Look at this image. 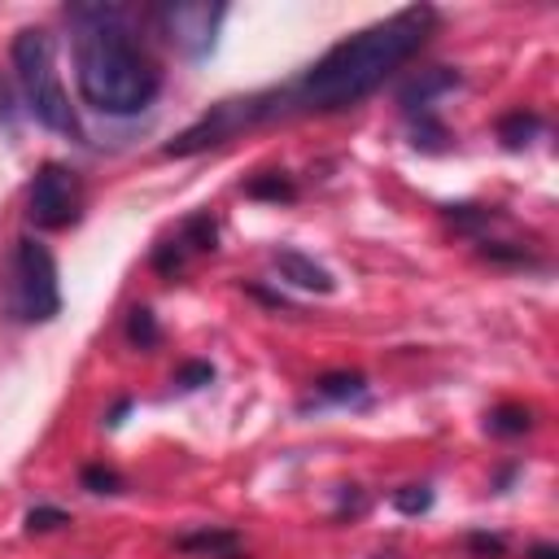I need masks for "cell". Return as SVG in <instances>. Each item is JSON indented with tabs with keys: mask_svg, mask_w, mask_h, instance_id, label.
<instances>
[{
	"mask_svg": "<svg viewBox=\"0 0 559 559\" xmlns=\"http://www.w3.org/2000/svg\"><path fill=\"white\" fill-rule=\"evenodd\" d=\"M437 26V9L428 4H411L341 44H332L306 74L301 83L288 92V100L297 109L310 114H332V109H349L362 96H371L397 66H406L432 35Z\"/></svg>",
	"mask_w": 559,
	"mask_h": 559,
	"instance_id": "1",
	"label": "cell"
},
{
	"mask_svg": "<svg viewBox=\"0 0 559 559\" xmlns=\"http://www.w3.org/2000/svg\"><path fill=\"white\" fill-rule=\"evenodd\" d=\"M74 35V83L79 96L114 118L140 114L162 87V70L131 31V13L118 4H70Z\"/></svg>",
	"mask_w": 559,
	"mask_h": 559,
	"instance_id": "2",
	"label": "cell"
},
{
	"mask_svg": "<svg viewBox=\"0 0 559 559\" xmlns=\"http://www.w3.org/2000/svg\"><path fill=\"white\" fill-rule=\"evenodd\" d=\"M13 74H17V87L35 122H44L57 135H79V118H74V105L57 70V39L48 31L26 26L13 35Z\"/></svg>",
	"mask_w": 559,
	"mask_h": 559,
	"instance_id": "3",
	"label": "cell"
},
{
	"mask_svg": "<svg viewBox=\"0 0 559 559\" xmlns=\"http://www.w3.org/2000/svg\"><path fill=\"white\" fill-rule=\"evenodd\" d=\"M4 310L17 323H48L61 310V280H57V258L48 245L22 236L9 253L4 266Z\"/></svg>",
	"mask_w": 559,
	"mask_h": 559,
	"instance_id": "4",
	"label": "cell"
},
{
	"mask_svg": "<svg viewBox=\"0 0 559 559\" xmlns=\"http://www.w3.org/2000/svg\"><path fill=\"white\" fill-rule=\"evenodd\" d=\"M31 223L44 227V231H57V227H70L83 210V183L70 166H57L48 162L35 179H31Z\"/></svg>",
	"mask_w": 559,
	"mask_h": 559,
	"instance_id": "5",
	"label": "cell"
},
{
	"mask_svg": "<svg viewBox=\"0 0 559 559\" xmlns=\"http://www.w3.org/2000/svg\"><path fill=\"white\" fill-rule=\"evenodd\" d=\"M262 114H266L262 96H249V100H223V105H214L197 127H188L175 144H166V153H170V157H183V153H201V148H210V144H223V140H231L240 127H249V122L262 118Z\"/></svg>",
	"mask_w": 559,
	"mask_h": 559,
	"instance_id": "6",
	"label": "cell"
},
{
	"mask_svg": "<svg viewBox=\"0 0 559 559\" xmlns=\"http://www.w3.org/2000/svg\"><path fill=\"white\" fill-rule=\"evenodd\" d=\"M223 13H227L223 4H162L153 17L162 22V31L175 48H183L188 57H205L214 48Z\"/></svg>",
	"mask_w": 559,
	"mask_h": 559,
	"instance_id": "7",
	"label": "cell"
},
{
	"mask_svg": "<svg viewBox=\"0 0 559 559\" xmlns=\"http://www.w3.org/2000/svg\"><path fill=\"white\" fill-rule=\"evenodd\" d=\"M214 249V218L210 214H192L162 249H157V271H183V262H188V253H210Z\"/></svg>",
	"mask_w": 559,
	"mask_h": 559,
	"instance_id": "8",
	"label": "cell"
},
{
	"mask_svg": "<svg viewBox=\"0 0 559 559\" xmlns=\"http://www.w3.org/2000/svg\"><path fill=\"white\" fill-rule=\"evenodd\" d=\"M275 271H280L288 284L306 288V293H332V288H336L332 271H328V266H319L314 258L297 253V249H280V253H275Z\"/></svg>",
	"mask_w": 559,
	"mask_h": 559,
	"instance_id": "9",
	"label": "cell"
},
{
	"mask_svg": "<svg viewBox=\"0 0 559 559\" xmlns=\"http://www.w3.org/2000/svg\"><path fill=\"white\" fill-rule=\"evenodd\" d=\"M454 83H459V74H454V70H445V66H437V70H428V74H419L415 83H406V87H402V105L415 114V109L432 105V96H437V92H445V87H454Z\"/></svg>",
	"mask_w": 559,
	"mask_h": 559,
	"instance_id": "10",
	"label": "cell"
},
{
	"mask_svg": "<svg viewBox=\"0 0 559 559\" xmlns=\"http://www.w3.org/2000/svg\"><path fill=\"white\" fill-rule=\"evenodd\" d=\"M188 555H210V559H236V533L227 528H205V533H183L175 542Z\"/></svg>",
	"mask_w": 559,
	"mask_h": 559,
	"instance_id": "11",
	"label": "cell"
},
{
	"mask_svg": "<svg viewBox=\"0 0 559 559\" xmlns=\"http://www.w3.org/2000/svg\"><path fill=\"white\" fill-rule=\"evenodd\" d=\"M314 397L319 402H349V397H362V376L358 371H332L314 384Z\"/></svg>",
	"mask_w": 559,
	"mask_h": 559,
	"instance_id": "12",
	"label": "cell"
},
{
	"mask_svg": "<svg viewBox=\"0 0 559 559\" xmlns=\"http://www.w3.org/2000/svg\"><path fill=\"white\" fill-rule=\"evenodd\" d=\"M537 127H542V122H537V114H511V118H502L498 135H502V144H507V148H520V144H528V135H533Z\"/></svg>",
	"mask_w": 559,
	"mask_h": 559,
	"instance_id": "13",
	"label": "cell"
},
{
	"mask_svg": "<svg viewBox=\"0 0 559 559\" xmlns=\"http://www.w3.org/2000/svg\"><path fill=\"white\" fill-rule=\"evenodd\" d=\"M127 341H131V345H140V349H153V345H157L153 310H144V306H135V310H131V319H127Z\"/></svg>",
	"mask_w": 559,
	"mask_h": 559,
	"instance_id": "14",
	"label": "cell"
},
{
	"mask_svg": "<svg viewBox=\"0 0 559 559\" xmlns=\"http://www.w3.org/2000/svg\"><path fill=\"white\" fill-rule=\"evenodd\" d=\"M533 424V415L524 411V406H498L493 415H489V432H498V437H515V432H524Z\"/></svg>",
	"mask_w": 559,
	"mask_h": 559,
	"instance_id": "15",
	"label": "cell"
},
{
	"mask_svg": "<svg viewBox=\"0 0 559 559\" xmlns=\"http://www.w3.org/2000/svg\"><path fill=\"white\" fill-rule=\"evenodd\" d=\"M393 507H397L402 515H419V511L432 507V489H428V485H406V489H397Z\"/></svg>",
	"mask_w": 559,
	"mask_h": 559,
	"instance_id": "16",
	"label": "cell"
},
{
	"mask_svg": "<svg viewBox=\"0 0 559 559\" xmlns=\"http://www.w3.org/2000/svg\"><path fill=\"white\" fill-rule=\"evenodd\" d=\"M249 197H271V201H288L293 197V183L284 179V175H262V179H253L249 188H245Z\"/></svg>",
	"mask_w": 559,
	"mask_h": 559,
	"instance_id": "17",
	"label": "cell"
},
{
	"mask_svg": "<svg viewBox=\"0 0 559 559\" xmlns=\"http://www.w3.org/2000/svg\"><path fill=\"white\" fill-rule=\"evenodd\" d=\"M118 472L114 467H83V489H92V493H118Z\"/></svg>",
	"mask_w": 559,
	"mask_h": 559,
	"instance_id": "18",
	"label": "cell"
},
{
	"mask_svg": "<svg viewBox=\"0 0 559 559\" xmlns=\"http://www.w3.org/2000/svg\"><path fill=\"white\" fill-rule=\"evenodd\" d=\"M210 380H214V367H210V362H188V367H179V376H175L179 389H201V384H210Z\"/></svg>",
	"mask_w": 559,
	"mask_h": 559,
	"instance_id": "19",
	"label": "cell"
},
{
	"mask_svg": "<svg viewBox=\"0 0 559 559\" xmlns=\"http://www.w3.org/2000/svg\"><path fill=\"white\" fill-rule=\"evenodd\" d=\"M26 524H31V528H57V524H70V515L57 511V507H35V511L26 515Z\"/></svg>",
	"mask_w": 559,
	"mask_h": 559,
	"instance_id": "20",
	"label": "cell"
},
{
	"mask_svg": "<svg viewBox=\"0 0 559 559\" xmlns=\"http://www.w3.org/2000/svg\"><path fill=\"white\" fill-rule=\"evenodd\" d=\"M472 550H476V555H502V537H480V533H476V537H472Z\"/></svg>",
	"mask_w": 559,
	"mask_h": 559,
	"instance_id": "21",
	"label": "cell"
},
{
	"mask_svg": "<svg viewBox=\"0 0 559 559\" xmlns=\"http://www.w3.org/2000/svg\"><path fill=\"white\" fill-rule=\"evenodd\" d=\"M533 559H559V550L555 546H533Z\"/></svg>",
	"mask_w": 559,
	"mask_h": 559,
	"instance_id": "22",
	"label": "cell"
}]
</instances>
